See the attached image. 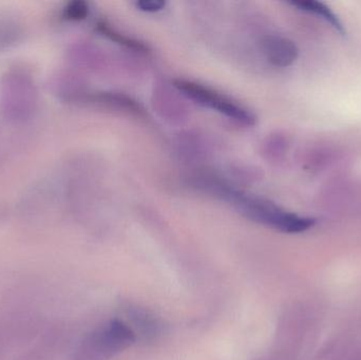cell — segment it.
Returning <instances> with one entry per match:
<instances>
[{"label":"cell","mask_w":361,"mask_h":360,"mask_svg":"<svg viewBox=\"0 0 361 360\" xmlns=\"http://www.w3.org/2000/svg\"><path fill=\"white\" fill-rule=\"evenodd\" d=\"M221 194L248 219L279 232L299 234L315 225L316 221L313 218L300 217L288 213L265 199L225 187H222Z\"/></svg>","instance_id":"cell-1"},{"label":"cell","mask_w":361,"mask_h":360,"mask_svg":"<svg viewBox=\"0 0 361 360\" xmlns=\"http://www.w3.org/2000/svg\"><path fill=\"white\" fill-rule=\"evenodd\" d=\"M135 6L143 12L156 13L162 11L166 6V2L163 0H140L135 2Z\"/></svg>","instance_id":"cell-9"},{"label":"cell","mask_w":361,"mask_h":360,"mask_svg":"<svg viewBox=\"0 0 361 360\" xmlns=\"http://www.w3.org/2000/svg\"><path fill=\"white\" fill-rule=\"evenodd\" d=\"M173 86L185 97L199 105L216 110L239 124L244 126H254L256 124V116L252 112L208 87L187 80H175Z\"/></svg>","instance_id":"cell-2"},{"label":"cell","mask_w":361,"mask_h":360,"mask_svg":"<svg viewBox=\"0 0 361 360\" xmlns=\"http://www.w3.org/2000/svg\"><path fill=\"white\" fill-rule=\"evenodd\" d=\"M293 6H297L300 10L307 11V12L314 13L318 16L324 18V20L328 21L332 27H335L336 31L339 33H345L343 23L339 20L338 17L336 16L333 11L330 10L328 6L319 1H314V0H300V1L290 2Z\"/></svg>","instance_id":"cell-6"},{"label":"cell","mask_w":361,"mask_h":360,"mask_svg":"<svg viewBox=\"0 0 361 360\" xmlns=\"http://www.w3.org/2000/svg\"><path fill=\"white\" fill-rule=\"evenodd\" d=\"M135 334L127 323L114 321L102 328L92 340L93 350L101 356H111L135 342Z\"/></svg>","instance_id":"cell-3"},{"label":"cell","mask_w":361,"mask_h":360,"mask_svg":"<svg viewBox=\"0 0 361 360\" xmlns=\"http://www.w3.org/2000/svg\"><path fill=\"white\" fill-rule=\"evenodd\" d=\"M262 49L267 61L277 67H288L298 57V48L294 42L281 36H267L263 39Z\"/></svg>","instance_id":"cell-4"},{"label":"cell","mask_w":361,"mask_h":360,"mask_svg":"<svg viewBox=\"0 0 361 360\" xmlns=\"http://www.w3.org/2000/svg\"><path fill=\"white\" fill-rule=\"evenodd\" d=\"M89 15V6L87 2L80 1H72L68 4L63 11V16L68 20L72 21H80L84 20L88 17Z\"/></svg>","instance_id":"cell-8"},{"label":"cell","mask_w":361,"mask_h":360,"mask_svg":"<svg viewBox=\"0 0 361 360\" xmlns=\"http://www.w3.org/2000/svg\"><path fill=\"white\" fill-rule=\"evenodd\" d=\"M129 319L133 325V327H130L133 333H135V330L144 338H147V340H152V338L160 335V323L149 312H146L145 310H141V309H130Z\"/></svg>","instance_id":"cell-5"},{"label":"cell","mask_w":361,"mask_h":360,"mask_svg":"<svg viewBox=\"0 0 361 360\" xmlns=\"http://www.w3.org/2000/svg\"><path fill=\"white\" fill-rule=\"evenodd\" d=\"M97 31L101 33L102 35L107 37L108 39L121 44V46H126V48L131 49V50L137 51L140 53H148L149 49L143 42L139 40L133 39V38L128 37V36L123 35L120 32L116 31V29L108 25L106 21H99L97 23Z\"/></svg>","instance_id":"cell-7"}]
</instances>
